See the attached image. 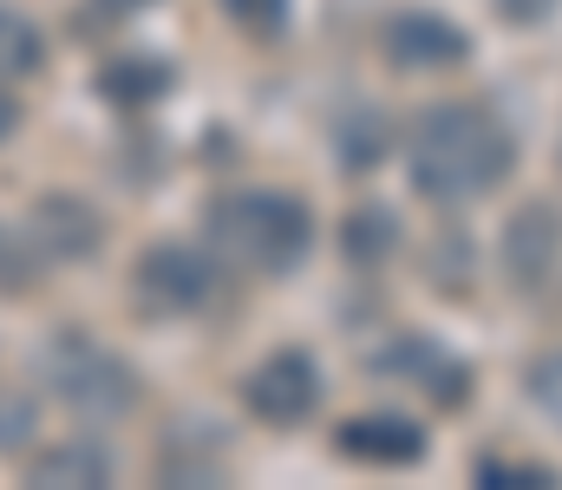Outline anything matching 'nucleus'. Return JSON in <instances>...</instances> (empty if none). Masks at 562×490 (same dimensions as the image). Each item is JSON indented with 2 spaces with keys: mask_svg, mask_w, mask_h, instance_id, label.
Here are the masks:
<instances>
[{
  "mask_svg": "<svg viewBox=\"0 0 562 490\" xmlns=\"http://www.w3.org/2000/svg\"><path fill=\"white\" fill-rule=\"evenodd\" d=\"M510 170V132L477 105H438L413 132V183L438 203L484 196Z\"/></svg>",
  "mask_w": 562,
  "mask_h": 490,
  "instance_id": "f257e3e1",
  "label": "nucleus"
},
{
  "mask_svg": "<svg viewBox=\"0 0 562 490\" xmlns=\"http://www.w3.org/2000/svg\"><path fill=\"white\" fill-rule=\"evenodd\" d=\"M210 236L236 269L276 275V269H294L307 249V209L276 190H236L210 209Z\"/></svg>",
  "mask_w": 562,
  "mask_h": 490,
  "instance_id": "f03ea898",
  "label": "nucleus"
},
{
  "mask_svg": "<svg viewBox=\"0 0 562 490\" xmlns=\"http://www.w3.org/2000/svg\"><path fill=\"white\" fill-rule=\"evenodd\" d=\"M53 360H59V392H66L72 406H86V412H119V406H132V373H125L119 360H105L99 346L59 340Z\"/></svg>",
  "mask_w": 562,
  "mask_h": 490,
  "instance_id": "7ed1b4c3",
  "label": "nucleus"
},
{
  "mask_svg": "<svg viewBox=\"0 0 562 490\" xmlns=\"http://www.w3.org/2000/svg\"><path fill=\"white\" fill-rule=\"evenodd\" d=\"M321 399V379H314V360L307 353H276L249 373V406L269 419V425H294L307 419Z\"/></svg>",
  "mask_w": 562,
  "mask_h": 490,
  "instance_id": "20e7f679",
  "label": "nucleus"
},
{
  "mask_svg": "<svg viewBox=\"0 0 562 490\" xmlns=\"http://www.w3.org/2000/svg\"><path fill=\"white\" fill-rule=\"evenodd\" d=\"M138 295L164 315H183L210 295V269L190 255V249H150L138 262Z\"/></svg>",
  "mask_w": 562,
  "mask_h": 490,
  "instance_id": "39448f33",
  "label": "nucleus"
},
{
  "mask_svg": "<svg viewBox=\"0 0 562 490\" xmlns=\"http://www.w3.org/2000/svg\"><path fill=\"white\" fill-rule=\"evenodd\" d=\"M386 53H393V66H406V72L458 66V59H464V33H458L451 20H438V13H400V20L386 26Z\"/></svg>",
  "mask_w": 562,
  "mask_h": 490,
  "instance_id": "423d86ee",
  "label": "nucleus"
},
{
  "mask_svg": "<svg viewBox=\"0 0 562 490\" xmlns=\"http://www.w3.org/2000/svg\"><path fill=\"white\" fill-rule=\"evenodd\" d=\"M340 452L360 458V465H413L425 452V438L406 419H347L340 425Z\"/></svg>",
  "mask_w": 562,
  "mask_h": 490,
  "instance_id": "0eeeda50",
  "label": "nucleus"
},
{
  "mask_svg": "<svg viewBox=\"0 0 562 490\" xmlns=\"http://www.w3.org/2000/svg\"><path fill=\"white\" fill-rule=\"evenodd\" d=\"M562 255V223L557 209H524L517 223H510V242H504V262H510V275L517 282H543L550 269H557Z\"/></svg>",
  "mask_w": 562,
  "mask_h": 490,
  "instance_id": "6e6552de",
  "label": "nucleus"
},
{
  "mask_svg": "<svg viewBox=\"0 0 562 490\" xmlns=\"http://www.w3.org/2000/svg\"><path fill=\"white\" fill-rule=\"evenodd\" d=\"M33 229L46 236L53 255H92V249H99V223H92V209H86V203H66V196H46Z\"/></svg>",
  "mask_w": 562,
  "mask_h": 490,
  "instance_id": "1a4fd4ad",
  "label": "nucleus"
},
{
  "mask_svg": "<svg viewBox=\"0 0 562 490\" xmlns=\"http://www.w3.org/2000/svg\"><path fill=\"white\" fill-rule=\"evenodd\" d=\"M33 485H105V452L92 445H59L33 458Z\"/></svg>",
  "mask_w": 562,
  "mask_h": 490,
  "instance_id": "9d476101",
  "label": "nucleus"
},
{
  "mask_svg": "<svg viewBox=\"0 0 562 490\" xmlns=\"http://www.w3.org/2000/svg\"><path fill=\"white\" fill-rule=\"evenodd\" d=\"M40 59H46L40 33L20 13H0V79H26V72H40Z\"/></svg>",
  "mask_w": 562,
  "mask_h": 490,
  "instance_id": "9b49d317",
  "label": "nucleus"
},
{
  "mask_svg": "<svg viewBox=\"0 0 562 490\" xmlns=\"http://www.w3.org/2000/svg\"><path fill=\"white\" fill-rule=\"evenodd\" d=\"M26 438H33V399L20 386H0V452H13Z\"/></svg>",
  "mask_w": 562,
  "mask_h": 490,
  "instance_id": "f8f14e48",
  "label": "nucleus"
},
{
  "mask_svg": "<svg viewBox=\"0 0 562 490\" xmlns=\"http://www.w3.org/2000/svg\"><path fill=\"white\" fill-rule=\"evenodd\" d=\"M530 399L543 406V419H550V425H562V353H550V360H537V366H530Z\"/></svg>",
  "mask_w": 562,
  "mask_h": 490,
  "instance_id": "ddd939ff",
  "label": "nucleus"
},
{
  "mask_svg": "<svg viewBox=\"0 0 562 490\" xmlns=\"http://www.w3.org/2000/svg\"><path fill=\"white\" fill-rule=\"evenodd\" d=\"M229 13L249 26V33H269V26H281V13H288V0H229Z\"/></svg>",
  "mask_w": 562,
  "mask_h": 490,
  "instance_id": "4468645a",
  "label": "nucleus"
},
{
  "mask_svg": "<svg viewBox=\"0 0 562 490\" xmlns=\"http://www.w3.org/2000/svg\"><path fill=\"white\" fill-rule=\"evenodd\" d=\"M105 86H112V92H157V86H164V72H112Z\"/></svg>",
  "mask_w": 562,
  "mask_h": 490,
  "instance_id": "2eb2a0df",
  "label": "nucleus"
},
{
  "mask_svg": "<svg viewBox=\"0 0 562 490\" xmlns=\"http://www.w3.org/2000/svg\"><path fill=\"white\" fill-rule=\"evenodd\" d=\"M0 288H26V262H13L7 249H0Z\"/></svg>",
  "mask_w": 562,
  "mask_h": 490,
  "instance_id": "dca6fc26",
  "label": "nucleus"
},
{
  "mask_svg": "<svg viewBox=\"0 0 562 490\" xmlns=\"http://www.w3.org/2000/svg\"><path fill=\"white\" fill-rule=\"evenodd\" d=\"M497 7H504V13H510V20H537V13H543V7H550V0H497Z\"/></svg>",
  "mask_w": 562,
  "mask_h": 490,
  "instance_id": "f3484780",
  "label": "nucleus"
},
{
  "mask_svg": "<svg viewBox=\"0 0 562 490\" xmlns=\"http://www.w3.org/2000/svg\"><path fill=\"white\" fill-rule=\"evenodd\" d=\"M13 118H20V105H13V92H7V86H0V138H7V132H13Z\"/></svg>",
  "mask_w": 562,
  "mask_h": 490,
  "instance_id": "a211bd4d",
  "label": "nucleus"
},
{
  "mask_svg": "<svg viewBox=\"0 0 562 490\" xmlns=\"http://www.w3.org/2000/svg\"><path fill=\"white\" fill-rule=\"evenodd\" d=\"M125 7H132V0H125Z\"/></svg>",
  "mask_w": 562,
  "mask_h": 490,
  "instance_id": "6ab92c4d",
  "label": "nucleus"
}]
</instances>
